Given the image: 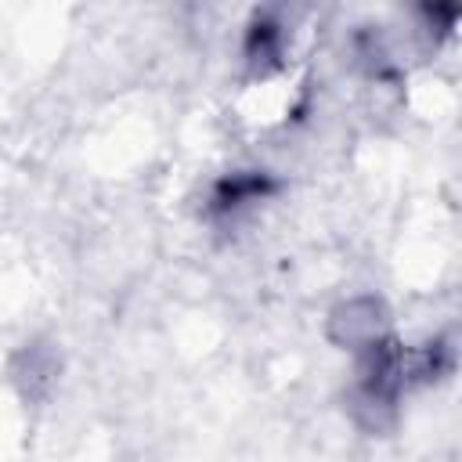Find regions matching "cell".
Masks as SVG:
<instances>
[{
	"instance_id": "1",
	"label": "cell",
	"mask_w": 462,
	"mask_h": 462,
	"mask_svg": "<svg viewBox=\"0 0 462 462\" xmlns=\"http://www.w3.org/2000/svg\"><path fill=\"white\" fill-rule=\"evenodd\" d=\"M411 390L408 383V343L393 332L379 336L375 343L354 350V375L346 386V411L350 419L368 430L383 433L401 408V397Z\"/></svg>"
},
{
	"instance_id": "2",
	"label": "cell",
	"mask_w": 462,
	"mask_h": 462,
	"mask_svg": "<svg viewBox=\"0 0 462 462\" xmlns=\"http://www.w3.org/2000/svg\"><path fill=\"white\" fill-rule=\"evenodd\" d=\"M278 177L271 170L260 166H242V170H227L224 177H217L202 199V217L209 224H238L242 217H249L253 209H260L267 199L278 195Z\"/></svg>"
},
{
	"instance_id": "3",
	"label": "cell",
	"mask_w": 462,
	"mask_h": 462,
	"mask_svg": "<svg viewBox=\"0 0 462 462\" xmlns=\"http://www.w3.org/2000/svg\"><path fill=\"white\" fill-rule=\"evenodd\" d=\"M386 332H393V328H390V310L379 296H350V300L336 303L328 314V339L350 354L375 343Z\"/></svg>"
},
{
	"instance_id": "4",
	"label": "cell",
	"mask_w": 462,
	"mask_h": 462,
	"mask_svg": "<svg viewBox=\"0 0 462 462\" xmlns=\"http://www.w3.org/2000/svg\"><path fill=\"white\" fill-rule=\"evenodd\" d=\"M289 51V29L282 22L278 11H256L245 22V36H242V58L256 76L274 72L285 61Z\"/></svg>"
},
{
	"instance_id": "5",
	"label": "cell",
	"mask_w": 462,
	"mask_h": 462,
	"mask_svg": "<svg viewBox=\"0 0 462 462\" xmlns=\"http://www.w3.org/2000/svg\"><path fill=\"white\" fill-rule=\"evenodd\" d=\"M58 375V354L47 343H25L11 361V379L25 401H40Z\"/></svg>"
}]
</instances>
